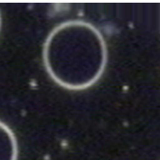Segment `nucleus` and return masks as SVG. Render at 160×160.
Returning a JSON list of instances; mask_svg holds the SVG:
<instances>
[{
    "mask_svg": "<svg viewBox=\"0 0 160 160\" xmlns=\"http://www.w3.org/2000/svg\"><path fill=\"white\" fill-rule=\"evenodd\" d=\"M45 69L54 82L68 90H84L102 76L108 62L100 31L82 20L65 21L53 27L43 44Z\"/></svg>",
    "mask_w": 160,
    "mask_h": 160,
    "instance_id": "f257e3e1",
    "label": "nucleus"
},
{
    "mask_svg": "<svg viewBox=\"0 0 160 160\" xmlns=\"http://www.w3.org/2000/svg\"><path fill=\"white\" fill-rule=\"evenodd\" d=\"M1 25H2V17H1V12H0V30H1Z\"/></svg>",
    "mask_w": 160,
    "mask_h": 160,
    "instance_id": "7ed1b4c3",
    "label": "nucleus"
},
{
    "mask_svg": "<svg viewBox=\"0 0 160 160\" xmlns=\"http://www.w3.org/2000/svg\"><path fill=\"white\" fill-rule=\"evenodd\" d=\"M18 142L11 128L0 120V160H18Z\"/></svg>",
    "mask_w": 160,
    "mask_h": 160,
    "instance_id": "f03ea898",
    "label": "nucleus"
}]
</instances>
